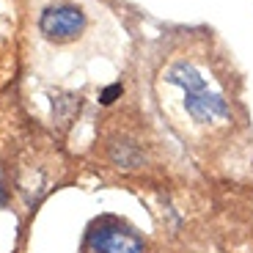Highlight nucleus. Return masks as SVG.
I'll return each mask as SVG.
<instances>
[{"mask_svg": "<svg viewBox=\"0 0 253 253\" xmlns=\"http://www.w3.org/2000/svg\"><path fill=\"white\" fill-rule=\"evenodd\" d=\"M113 163L119 165V168H132V165L140 163V157H138V152H135L132 146L124 143L121 149H113Z\"/></svg>", "mask_w": 253, "mask_h": 253, "instance_id": "obj_4", "label": "nucleus"}, {"mask_svg": "<svg viewBox=\"0 0 253 253\" xmlns=\"http://www.w3.org/2000/svg\"><path fill=\"white\" fill-rule=\"evenodd\" d=\"M85 28V14L80 11L72 3H55V6H47L39 17V31L44 33L47 42H55V44H66V42H75L77 36Z\"/></svg>", "mask_w": 253, "mask_h": 253, "instance_id": "obj_2", "label": "nucleus"}, {"mask_svg": "<svg viewBox=\"0 0 253 253\" xmlns=\"http://www.w3.org/2000/svg\"><path fill=\"white\" fill-rule=\"evenodd\" d=\"M91 253H146V245L138 234L126 231V228L108 223L91 231L88 237Z\"/></svg>", "mask_w": 253, "mask_h": 253, "instance_id": "obj_3", "label": "nucleus"}, {"mask_svg": "<svg viewBox=\"0 0 253 253\" xmlns=\"http://www.w3.org/2000/svg\"><path fill=\"white\" fill-rule=\"evenodd\" d=\"M119 94H121V85H119V83H116V85H108V88L102 91V96H99V99L105 102V105H110V102H113V99H116V96H119Z\"/></svg>", "mask_w": 253, "mask_h": 253, "instance_id": "obj_5", "label": "nucleus"}, {"mask_svg": "<svg viewBox=\"0 0 253 253\" xmlns=\"http://www.w3.org/2000/svg\"><path fill=\"white\" fill-rule=\"evenodd\" d=\"M165 80L171 85H179L184 91V110L193 121L198 124H209V121H217L228 113V105L223 99V94L217 91H209L204 75L187 61L173 63L171 69L165 72Z\"/></svg>", "mask_w": 253, "mask_h": 253, "instance_id": "obj_1", "label": "nucleus"}]
</instances>
